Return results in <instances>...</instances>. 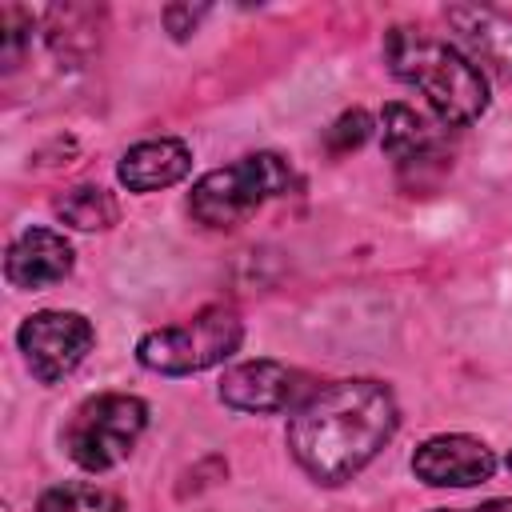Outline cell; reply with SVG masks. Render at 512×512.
Segmentation results:
<instances>
[{
  "label": "cell",
  "instance_id": "cell-1",
  "mask_svg": "<svg viewBox=\"0 0 512 512\" xmlns=\"http://www.w3.org/2000/svg\"><path fill=\"white\" fill-rule=\"evenodd\" d=\"M400 408L380 380H336L316 388L288 420V448L316 484H344L396 436Z\"/></svg>",
  "mask_w": 512,
  "mask_h": 512
},
{
  "label": "cell",
  "instance_id": "cell-2",
  "mask_svg": "<svg viewBox=\"0 0 512 512\" xmlns=\"http://www.w3.org/2000/svg\"><path fill=\"white\" fill-rule=\"evenodd\" d=\"M384 60L396 80L416 88L444 124H472L488 108V80L468 60V52L452 48L448 40H436L420 28H388L384 36Z\"/></svg>",
  "mask_w": 512,
  "mask_h": 512
},
{
  "label": "cell",
  "instance_id": "cell-3",
  "mask_svg": "<svg viewBox=\"0 0 512 512\" xmlns=\"http://www.w3.org/2000/svg\"><path fill=\"white\" fill-rule=\"evenodd\" d=\"M296 184L292 168L276 152H252L224 168H212L196 180L188 196V212L208 228H240L268 200L288 196Z\"/></svg>",
  "mask_w": 512,
  "mask_h": 512
},
{
  "label": "cell",
  "instance_id": "cell-4",
  "mask_svg": "<svg viewBox=\"0 0 512 512\" xmlns=\"http://www.w3.org/2000/svg\"><path fill=\"white\" fill-rule=\"evenodd\" d=\"M244 340V324L232 308H204L184 324L148 332L136 344V360L160 376H188L228 360Z\"/></svg>",
  "mask_w": 512,
  "mask_h": 512
},
{
  "label": "cell",
  "instance_id": "cell-5",
  "mask_svg": "<svg viewBox=\"0 0 512 512\" xmlns=\"http://www.w3.org/2000/svg\"><path fill=\"white\" fill-rule=\"evenodd\" d=\"M144 424H148V404L140 396L100 392L72 412L64 428V448L84 472H108L132 452Z\"/></svg>",
  "mask_w": 512,
  "mask_h": 512
},
{
  "label": "cell",
  "instance_id": "cell-6",
  "mask_svg": "<svg viewBox=\"0 0 512 512\" xmlns=\"http://www.w3.org/2000/svg\"><path fill=\"white\" fill-rule=\"evenodd\" d=\"M16 344H20V352H24L28 372H32L40 384H56V380H64L68 372H76L80 360L92 352L96 328H92V320L80 316V312L44 308V312H32V316L20 324Z\"/></svg>",
  "mask_w": 512,
  "mask_h": 512
},
{
  "label": "cell",
  "instance_id": "cell-7",
  "mask_svg": "<svg viewBox=\"0 0 512 512\" xmlns=\"http://www.w3.org/2000/svg\"><path fill=\"white\" fill-rule=\"evenodd\" d=\"M312 392L308 376L280 360H244L220 380V400L236 412H296Z\"/></svg>",
  "mask_w": 512,
  "mask_h": 512
},
{
  "label": "cell",
  "instance_id": "cell-8",
  "mask_svg": "<svg viewBox=\"0 0 512 512\" xmlns=\"http://www.w3.org/2000/svg\"><path fill=\"white\" fill-rule=\"evenodd\" d=\"M412 472H416V480H424L432 488H472V484L492 480L496 456L484 440L452 432V436L424 440L412 456Z\"/></svg>",
  "mask_w": 512,
  "mask_h": 512
},
{
  "label": "cell",
  "instance_id": "cell-9",
  "mask_svg": "<svg viewBox=\"0 0 512 512\" xmlns=\"http://www.w3.org/2000/svg\"><path fill=\"white\" fill-rule=\"evenodd\" d=\"M444 20L468 48V60L512 80V16L492 4H448Z\"/></svg>",
  "mask_w": 512,
  "mask_h": 512
},
{
  "label": "cell",
  "instance_id": "cell-10",
  "mask_svg": "<svg viewBox=\"0 0 512 512\" xmlns=\"http://www.w3.org/2000/svg\"><path fill=\"white\" fill-rule=\"evenodd\" d=\"M72 272V244L52 228H24L4 256V276L12 288H48Z\"/></svg>",
  "mask_w": 512,
  "mask_h": 512
},
{
  "label": "cell",
  "instance_id": "cell-11",
  "mask_svg": "<svg viewBox=\"0 0 512 512\" xmlns=\"http://www.w3.org/2000/svg\"><path fill=\"white\" fill-rule=\"evenodd\" d=\"M192 168V152L184 140L176 136H156V140H140L132 144L120 164H116V176L128 192H160L176 180H184Z\"/></svg>",
  "mask_w": 512,
  "mask_h": 512
},
{
  "label": "cell",
  "instance_id": "cell-12",
  "mask_svg": "<svg viewBox=\"0 0 512 512\" xmlns=\"http://www.w3.org/2000/svg\"><path fill=\"white\" fill-rule=\"evenodd\" d=\"M380 140H384V152L396 164H420V160L436 156V148H440L436 124H428L408 104H388L384 108V116H380Z\"/></svg>",
  "mask_w": 512,
  "mask_h": 512
},
{
  "label": "cell",
  "instance_id": "cell-13",
  "mask_svg": "<svg viewBox=\"0 0 512 512\" xmlns=\"http://www.w3.org/2000/svg\"><path fill=\"white\" fill-rule=\"evenodd\" d=\"M56 216L64 220V224H72V228H80V232H100V228H112L116 224V216H120V204H116V196L108 192V188H100V184H80V188H72V192H64V196H56Z\"/></svg>",
  "mask_w": 512,
  "mask_h": 512
},
{
  "label": "cell",
  "instance_id": "cell-14",
  "mask_svg": "<svg viewBox=\"0 0 512 512\" xmlns=\"http://www.w3.org/2000/svg\"><path fill=\"white\" fill-rule=\"evenodd\" d=\"M36 512H124V504L96 484H56L36 500Z\"/></svg>",
  "mask_w": 512,
  "mask_h": 512
},
{
  "label": "cell",
  "instance_id": "cell-15",
  "mask_svg": "<svg viewBox=\"0 0 512 512\" xmlns=\"http://www.w3.org/2000/svg\"><path fill=\"white\" fill-rule=\"evenodd\" d=\"M28 32H32V12L20 8V4H8L0 8V56H4V68H16L24 44H28Z\"/></svg>",
  "mask_w": 512,
  "mask_h": 512
},
{
  "label": "cell",
  "instance_id": "cell-16",
  "mask_svg": "<svg viewBox=\"0 0 512 512\" xmlns=\"http://www.w3.org/2000/svg\"><path fill=\"white\" fill-rule=\"evenodd\" d=\"M368 132H372V116H368L364 108H352V112H344V116L328 128V148H332L336 156H344V152L360 148V144L368 140Z\"/></svg>",
  "mask_w": 512,
  "mask_h": 512
},
{
  "label": "cell",
  "instance_id": "cell-17",
  "mask_svg": "<svg viewBox=\"0 0 512 512\" xmlns=\"http://www.w3.org/2000/svg\"><path fill=\"white\" fill-rule=\"evenodd\" d=\"M204 12H208L204 4H168V8H164V28H168L176 40H188V32L200 24Z\"/></svg>",
  "mask_w": 512,
  "mask_h": 512
},
{
  "label": "cell",
  "instance_id": "cell-18",
  "mask_svg": "<svg viewBox=\"0 0 512 512\" xmlns=\"http://www.w3.org/2000/svg\"><path fill=\"white\" fill-rule=\"evenodd\" d=\"M436 512H456V508H436ZM460 512H512V500H488L480 508H460Z\"/></svg>",
  "mask_w": 512,
  "mask_h": 512
},
{
  "label": "cell",
  "instance_id": "cell-19",
  "mask_svg": "<svg viewBox=\"0 0 512 512\" xmlns=\"http://www.w3.org/2000/svg\"><path fill=\"white\" fill-rule=\"evenodd\" d=\"M508 468H512V452H508Z\"/></svg>",
  "mask_w": 512,
  "mask_h": 512
}]
</instances>
